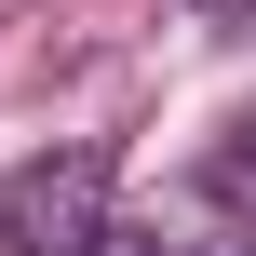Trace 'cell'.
Returning a JSON list of instances; mask_svg holds the SVG:
<instances>
[{
	"mask_svg": "<svg viewBox=\"0 0 256 256\" xmlns=\"http://www.w3.org/2000/svg\"><path fill=\"white\" fill-rule=\"evenodd\" d=\"M108 202H122V162H108V148H40V162L0 189V243L14 256H94L122 230Z\"/></svg>",
	"mask_w": 256,
	"mask_h": 256,
	"instance_id": "6da1fadb",
	"label": "cell"
},
{
	"mask_svg": "<svg viewBox=\"0 0 256 256\" xmlns=\"http://www.w3.org/2000/svg\"><path fill=\"white\" fill-rule=\"evenodd\" d=\"M216 189H230V202H243V216H256V108H243V122H230V135H216Z\"/></svg>",
	"mask_w": 256,
	"mask_h": 256,
	"instance_id": "7a4b0ae2",
	"label": "cell"
},
{
	"mask_svg": "<svg viewBox=\"0 0 256 256\" xmlns=\"http://www.w3.org/2000/svg\"><path fill=\"white\" fill-rule=\"evenodd\" d=\"M94 256H162V243H135V230H108V243H94Z\"/></svg>",
	"mask_w": 256,
	"mask_h": 256,
	"instance_id": "3957f363",
	"label": "cell"
},
{
	"mask_svg": "<svg viewBox=\"0 0 256 256\" xmlns=\"http://www.w3.org/2000/svg\"><path fill=\"white\" fill-rule=\"evenodd\" d=\"M243 27H256V0H243Z\"/></svg>",
	"mask_w": 256,
	"mask_h": 256,
	"instance_id": "277c9868",
	"label": "cell"
}]
</instances>
